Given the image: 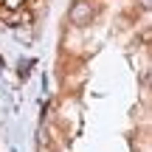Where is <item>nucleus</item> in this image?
Returning <instances> with one entry per match:
<instances>
[{
  "label": "nucleus",
  "mask_w": 152,
  "mask_h": 152,
  "mask_svg": "<svg viewBox=\"0 0 152 152\" xmlns=\"http://www.w3.org/2000/svg\"><path fill=\"white\" fill-rule=\"evenodd\" d=\"M90 17H93V6L87 3V0H76V3L71 6V20L76 23V26L90 23Z\"/></svg>",
  "instance_id": "obj_1"
},
{
  "label": "nucleus",
  "mask_w": 152,
  "mask_h": 152,
  "mask_svg": "<svg viewBox=\"0 0 152 152\" xmlns=\"http://www.w3.org/2000/svg\"><path fill=\"white\" fill-rule=\"evenodd\" d=\"M141 6L144 9H152V0H141Z\"/></svg>",
  "instance_id": "obj_2"
},
{
  "label": "nucleus",
  "mask_w": 152,
  "mask_h": 152,
  "mask_svg": "<svg viewBox=\"0 0 152 152\" xmlns=\"http://www.w3.org/2000/svg\"><path fill=\"white\" fill-rule=\"evenodd\" d=\"M147 79H149V85H152V68H149V76H147Z\"/></svg>",
  "instance_id": "obj_3"
}]
</instances>
